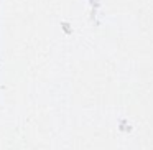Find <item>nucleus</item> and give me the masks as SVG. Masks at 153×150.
Here are the masks:
<instances>
[]
</instances>
